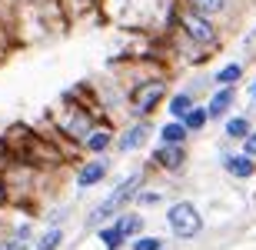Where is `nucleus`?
<instances>
[{
    "mask_svg": "<svg viewBox=\"0 0 256 250\" xmlns=\"http://www.w3.org/2000/svg\"><path fill=\"white\" fill-rule=\"evenodd\" d=\"M140 183H143V177H140V173H136V177H130V180H124V183H120V187H116L114 193H110V197H106L104 203H100V207H96L94 213H90V223H100L104 217L116 213V210H120V207H124V203L133 197V193L140 190Z\"/></svg>",
    "mask_w": 256,
    "mask_h": 250,
    "instance_id": "nucleus-1",
    "label": "nucleus"
},
{
    "mask_svg": "<svg viewBox=\"0 0 256 250\" xmlns=\"http://www.w3.org/2000/svg\"><path fill=\"white\" fill-rule=\"evenodd\" d=\"M170 227H173V233H180V237H196L200 230H203V220H200V213H196V207L193 203H176V207H170Z\"/></svg>",
    "mask_w": 256,
    "mask_h": 250,
    "instance_id": "nucleus-2",
    "label": "nucleus"
},
{
    "mask_svg": "<svg viewBox=\"0 0 256 250\" xmlns=\"http://www.w3.org/2000/svg\"><path fill=\"white\" fill-rule=\"evenodd\" d=\"M166 94V87H163V80H146V84H140L136 90H133V110L136 114H146V110H153L156 107V100Z\"/></svg>",
    "mask_w": 256,
    "mask_h": 250,
    "instance_id": "nucleus-3",
    "label": "nucleus"
},
{
    "mask_svg": "<svg viewBox=\"0 0 256 250\" xmlns=\"http://www.w3.org/2000/svg\"><path fill=\"white\" fill-rule=\"evenodd\" d=\"M183 27L190 30L193 40H203V44L213 40V24H210L203 14H183Z\"/></svg>",
    "mask_w": 256,
    "mask_h": 250,
    "instance_id": "nucleus-4",
    "label": "nucleus"
},
{
    "mask_svg": "<svg viewBox=\"0 0 256 250\" xmlns=\"http://www.w3.org/2000/svg\"><path fill=\"white\" fill-rule=\"evenodd\" d=\"M90 127H94V124H90V117H86L84 110L76 107V110H70V117H66L64 130H66V134H70V137H76V140H84V137L90 134Z\"/></svg>",
    "mask_w": 256,
    "mask_h": 250,
    "instance_id": "nucleus-5",
    "label": "nucleus"
},
{
    "mask_svg": "<svg viewBox=\"0 0 256 250\" xmlns=\"http://www.w3.org/2000/svg\"><path fill=\"white\" fill-rule=\"evenodd\" d=\"M146 134H150V127H133V130H126V134L124 137H120V144H116V147H120V150H133V147H140L143 144V140H146Z\"/></svg>",
    "mask_w": 256,
    "mask_h": 250,
    "instance_id": "nucleus-6",
    "label": "nucleus"
},
{
    "mask_svg": "<svg viewBox=\"0 0 256 250\" xmlns=\"http://www.w3.org/2000/svg\"><path fill=\"white\" fill-rule=\"evenodd\" d=\"M104 173H106V164H90L80 170V187H94V183L104 180Z\"/></svg>",
    "mask_w": 256,
    "mask_h": 250,
    "instance_id": "nucleus-7",
    "label": "nucleus"
},
{
    "mask_svg": "<svg viewBox=\"0 0 256 250\" xmlns=\"http://www.w3.org/2000/svg\"><path fill=\"white\" fill-rule=\"evenodd\" d=\"M156 164H163V167H180L183 164V150L180 147H163V150H156Z\"/></svg>",
    "mask_w": 256,
    "mask_h": 250,
    "instance_id": "nucleus-8",
    "label": "nucleus"
},
{
    "mask_svg": "<svg viewBox=\"0 0 256 250\" xmlns=\"http://www.w3.org/2000/svg\"><path fill=\"white\" fill-rule=\"evenodd\" d=\"M233 104V90H220L216 97H213V104H210V110H206V117H220L226 107Z\"/></svg>",
    "mask_w": 256,
    "mask_h": 250,
    "instance_id": "nucleus-9",
    "label": "nucleus"
},
{
    "mask_svg": "<svg viewBox=\"0 0 256 250\" xmlns=\"http://www.w3.org/2000/svg\"><path fill=\"white\" fill-rule=\"evenodd\" d=\"M226 167H230V173H236V177H250V173H253V160H250V157H226Z\"/></svg>",
    "mask_w": 256,
    "mask_h": 250,
    "instance_id": "nucleus-10",
    "label": "nucleus"
},
{
    "mask_svg": "<svg viewBox=\"0 0 256 250\" xmlns=\"http://www.w3.org/2000/svg\"><path fill=\"white\" fill-rule=\"evenodd\" d=\"M116 230H120V237H130V233H140V230H143V220L136 217V213H130V217H124V220H120V227H116Z\"/></svg>",
    "mask_w": 256,
    "mask_h": 250,
    "instance_id": "nucleus-11",
    "label": "nucleus"
},
{
    "mask_svg": "<svg viewBox=\"0 0 256 250\" xmlns=\"http://www.w3.org/2000/svg\"><path fill=\"white\" fill-rule=\"evenodd\" d=\"M193 14H203V17H210V14H216L220 7H223V0H190Z\"/></svg>",
    "mask_w": 256,
    "mask_h": 250,
    "instance_id": "nucleus-12",
    "label": "nucleus"
},
{
    "mask_svg": "<svg viewBox=\"0 0 256 250\" xmlns=\"http://www.w3.org/2000/svg\"><path fill=\"white\" fill-rule=\"evenodd\" d=\"M183 137H186V127H180V124H166L163 127V140H166V144H180Z\"/></svg>",
    "mask_w": 256,
    "mask_h": 250,
    "instance_id": "nucleus-13",
    "label": "nucleus"
},
{
    "mask_svg": "<svg viewBox=\"0 0 256 250\" xmlns=\"http://www.w3.org/2000/svg\"><path fill=\"white\" fill-rule=\"evenodd\" d=\"M240 77H243V67H240V64H230V67H223V70L216 74L220 84H236Z\"/></svg>",
    "mask_w": 256,
    "mask_h": 250,
    "instance_id": "nucleus-14",
    "label": "nucleus"
},
{
    "mask_svg": "<svg viewBox=\"0 0 256 250\" xmlns=\"http://www.w3.org/2000/svg\"><path fill=\"white\" fill-rule=\"evenodd\" d=\"M226 134L230 137H243V140H246V137H250V124L243 120V117H233V120L226 124Z\"/></svg>",
    "mask_w": 256,
    "mask_h": 250,
    "instance_id": "nucleus-15",
    "label": "nucleus"
},
{
    "mask_svg": "<svg viewBox=\"0 0 256 250\" xmlns=\"http://www.w3.org/2000/svg\"><path fill=\"white\" fill-rule=\"evenodd\" d=\"M60 240H64V233H60V230H50V233H44V237H40L37 250H57Z\"/></svg>",
    "mask_w": 256,
    "mask_h": 250,
    "instance_id": "nucleus-16",
    "label": "nucleus"
},
{
    "mask_svg": "<svg viewBox=\"0 0 256 250\" xmlns=\"http://www.w3.org/2000/svg\"><path fill=\"white\" fill-rule=\"evenodd\" d=\"M170 110H173V114H176V117H183V114H190V110H193V104H190V97H186V94H180V97H173V100H170Z\"/></svg>",
    "mask_w": 256,
    "mask_h": 250,
    "instance_id": "nucleus-17",
    "label": "nucleus"
},
{
    "mask_svg": "<svg viewBox=\"0 0 256 250\" xmlns=\"http://www.w3.org/2000/svg\"><path fill=\"white\" fill-rule=\"evenodd\" d=\"M100 240H104V243H106L110 250H116L124 237H120V230H116V227H106V230H100Z\"/></svg>",
    "mask_w": 256,
    "mask_h": 250,
    "instance_id": "nucleus-18",
    "label": "nucleus"
},
{
    "mask_svg": "<svg viewBox=\"0 0 256 250\" xmlns=\"http://www.w3.org/2000/svg\"><path fill=\"white\" fill-rule=\"evenodd\" d=\"M206 124V110H190V114H186V130H200V127Z\"/></svg>",
    "mask_w": 256,
    "mask_h": 250,
    "instance_id": "nucleus-19",
    "label": "nucleus"
},
{
    "mask_svg": "<svg viewBox=\"0 0 256 250\" xmlns=\"http://www.w3.org/2000/svg\"><path fill=\"white\" fill-rule=\"evenodd\" d=\"M86 144H90V150H106V144H110V134H106V130H100V134H94Z\"/></svg>",
    "mask_w": 256,
    "mask_h": 250,
    "instance_id": "nucleus-20",
    "label": "nucleus"
},
{
    "mask_svg": "<svg viewBox=\"0 0 256 250\" xmlns=\"http://www.w3.org/2000/svg\"><path fill=\"white\" fill-rule=\"evenodd\" d=\"M133 250H163V243H160V240H153V237H143V240L133 243Z\"/></svg>",
    "mask_w": 256,
    "mask_h": 250,
    "instance_id": "nucleus-21",
    "label": "nucleus"
},
{
    "mask_svg": "<svg viewBox=\"0 0 256 250\" xmlns=\"http://www.w3.org/2000/svg\"><path fill=\"white\" fill-rule=\"evenodd\" d=\"M0 250H24V240H17V237L14 240H0Z\"/></svg>",
    "mask_w": 256,
    "mask_h": 250,
    "instance_id": "nucleus-22",
    "label": "nucleus"
},
{
    "mask_svg": "<svg viewBox=\"0 0 256 250\" xmlns=\"http://www.w3.org/2000/svg\"><path fill=\"white\" fill-rule=\"evenodd\" d=\"M243 154H246V157H256V134L246 137V147H243Z\"/></svg>",
    "mask_w": 256,
    "mask_h": 250,
    "instance_id": "nucleus-23",
    "label": "nucleus"
},
{
    "mask_svg": "<svg viewBox=\"0 0 256 250\" xmlns=\"http://www.w3.org/2000/svg\"><path fill=\"white\" fill-rule=\"evenodd\" d=\"M0 200H4V183H0Z\"/></svg>",
    "mask_w": 256,
    "mask_h": 250,
    "instance_id": "nucleus-24",
    "label": "nucleus"
},
{
    "mask_svg": "<svg viewBox=\"0 0 256 250\" xmlns=\"http://www.w3.org/2000/svg\"><path fill=\"white\" fill-rule=\"evenodd\" d=\"M253 97H256V84H253Z\"/></svg>",
    "mask_w": 256,
    "mask_h": 250,
    "instance_id": "nucleus-25",
    "label": "nucleus"
}]
</instances>
